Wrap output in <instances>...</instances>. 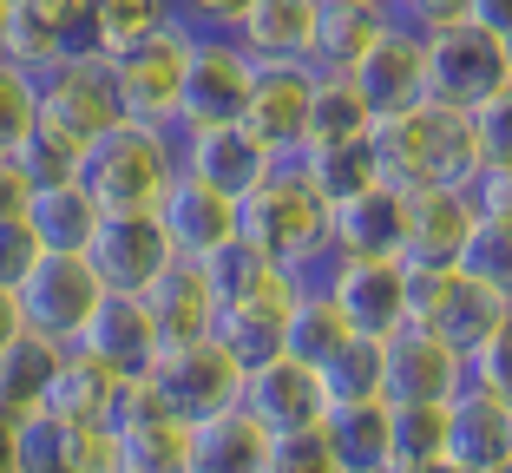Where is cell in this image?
<instances>
[{
	"label": "cell",
	"instance_id": "obj_9",
	"mask_svg": "<svg viewBox=\"0 0 512 473\" xmlns=\"http://www.w3.org/2000/svg\"><path fill=\"white\" fill-rule=\"evenodd\" d=\"M112 119H119V99H112V79H106V60H99V53L33 73V125L66 138L73 152H86Z\"/></svg>",
	"mask_w": 512,
	"mask_h": 473
},
{
	"label": "cell",
	"instance_id": "obj_39",
	"mask_svg": "<svg viewBox=\"0 0 512 473\" xmlns=\"http://www.w3.org/2000/svg\"><path fill=\"white\" fill-rule=\"evenodd\" d=\"M112 473H184V421H132L112 428Z\"/></svg>",
	"mask_w": 512,
	"mask_h": 473
},
{
	"label": "cell",
	"instance_id": "obj_7",
	"mask_svg": "<svg viewBox=\"0 0 512 473\" xmlns=\"http://www.w3.org/2000/svg\"><path fill=\"white\" fill-rule=\"evenodd\" d=\"M256 66L237 53L230 33H191L184 27V66H178V112L171 132H197V125H237L243 92H250Z\"/></svg>",
	"mask_w": 512,
	"mask_h": 473
},
{
	"label": "cell",
	"instance_id": "obj_13",
	"mask_svg": "<svg viewBox=\"0 0 512 473\" xmlns=\"http://www.w3.org/2000/svg\"><path fill=\"white\" fill-rule=\"evenodd\" d=\"M79 257L92 263V276L106 290H151V276L171 263V244L151 211H99Z\"/></svg>",
	"mask_w": 512,
	"mask_h": 473
},
{
	"label": "cell",
	"instance_id": "obj_29",
	"mask_svg": "<svg viewBox=\"0 0 512 473\" xmlns=\"http://www.w3.org/2000/svg\"><path fill=\"white\" fill-rule=\"evenodd\" d=\"M394 27L388 0H316V46H309V66H355L381 33Z\"/></svg>",
	"mask_w": 512,
	"mask_h": 473
},
{
	"label": "cell",
	"instance_id": "obj_50",
	"mask_svg": "<svg viewBox=\"0 0 512 473\" xmlns=\"http://www.w3.org/2000/svg\"><path fill=\"white\" fill-rule=\"evenodd\" d=\"M178 7V27H191V33H224L230 20L250 7V0H171Z\"/></svg>",
	"mask_w": 512,
	"mask_h": 473
},
{
	"label": "cell",
	"instance_id": "obj_19",
	"mask_svg": "<svg viewBox=\"0 0 512 473\" xmlns=\"http://www.w3.org/2000/svg\"><path fill=\"white\" fill-rule=\"evenodd\" d=\"M283 158H270L243 125H197V132H178V171H191L197 184H211L224 198H243L256 178H270Z\"/></svg>",
	"mask_w": 512,
	"mask_h": 473
},
{
	"label": "cell",
	"instance_id": "obj_18",
	"mask_svg": "<svg viewBox=\"0 0 512 473\" xmlns=\"http://www.w3.org/2000/svg\"><path fill=\"white\" fill-rule=\"evenodd\" d=\"M73 342L86 355H99L106 368H119V375H145L151 355L165 349V342H158V322H151V303L138 290H106Z\"/></svg>",
	"mask_w": 512,
	"mask_h": 473
},
{
	"label": "cell",
	"instance_id": "obj_15",
	"mask_svg": "<svg viewBox=\"0 0 512 473\" xmlns=\"http://www.w3.org/2000/svg\"><path fill=\"white\" fill-rule=\"evenodd\" d=\"M447 460L467 473L512 467V395L460 382L447 395Z\"/></svg>",
	"mask_w": 512,
	"mask_h": 473
},
{
	"label": "cell",
	"instance_id": "obj_38",
	"mask_svg": "<svg viewBox=\"0 0 512 473\" xmlns=\"http://www.w3.org/2000/svg\"><path fill=\"white\" fill-rule=\"evenodd\" d=\"M283 165H296V178L309 184L322 204L375 184V152H368V138H355V145H302L296 158H283Z\"/></svg>",
	"mask_w": 512,
	"mask_h": 473
},
{
	"label": "cell",
	"instance_id": "obj_41",
	"mask_svg": "<svg viewBox=\"0 0 512 473\" xmlns=\"http://www.w3.org/2000/svg\"><path fill=\"white\" fill-rule=\"evenodd\" d=\"M453 270L512 290V217H473L460 250H453Z\"/></svg>",
	"mask_w": 512,
	"mask_h": 473
},
{
	"label": "cell",
	"instance_id": "obj_47",
	"mask_svg": "<svg viewBox=\"0 0 512 473\" xmlns=\"http://www.w3.org/2000/svg\"><path fill=\"white\" fill-rule=\"evenodd\" d=\"M467 198L480 217H512V165H480L467 184Z\"/></svg>",
	"mask_w": 512,
	"mask_h": 473
},
{
	"label": "cell",
	"instance_id": "obj_52",
	"mask_svg": "<svg viewBox=\"0 0 512 473\" xmlns=\"http://www.w3.org/2000/svg\"><path fill=\"white\" fill-rule=\"evenodd\" d=\"M467 20L486 33H506L512 40V0H467Z\"/></svg>",
	"mask_w": 512,
	"mask_h": 473
},
{
	"label": "cell",
	"instance_id": "obj_27",
	"mask_svg": "<svg viewBox=\"0 0 512 473\" xmlns=\"http://www.w3.org/2000/svg\"><path fill=\"white\" fill-rule=\"evenodd\" d=\"M270 441L243 408H217L184 428V473H263Z\"/></svg>",
	"mask_w": 512,
	"mask_h": 473
},
{
	"label": "cell",
	"instance_id": "obj_32",
	"mask_svg": "<svg viewBox=\"0 0 512 473\" xmlns=\"http://www.w3.org/2000/svg\"><path fill=\"white\" fill-rule=\"evenodd\" d=\"M60 349H66V342L27 336V329L0 349V421H7V428H20L27 414H40L46 375H53V355H60Z\"/></svg>",
	"mask_w": 512,
	"mask_h": 473
},
{
	"label": "cell",
	"instance_id": "obj_57",
	"mask_svg": "<svg viewBox=\"0 0 512 473\" xmlns=\"http://www.w3.org/2000/svg\"><path fill=\"white\" fill-rule=\"evenodd\" d=\"M335 473H388V467H335Z\"/></svg>",
	"mask_w": 512,
	"mask_h": 473
},
{
	"label": "cell",
	"instance_id": "obj_12",
	"mask_svg": "<svg viewBox=\"0 0 512 473\" xmlns=\"http://www.w3.org/2000/svg\"><path fill=\"white\" fill-rule=\"evenodd\" d=\"M99 53V27H92V0H14L7 14V60L40 73L60 60H86Z\"/></svg>",
	"mask_w": 512,
	"mask_h": 473
},
{
	"label": "cell",
	"instance_id": "obj_37",
	"mask_svg": "<svg viewBox=\"0 0 512 473\" xmlns=\"http://www.w3.org/2000/svg\"><path fill=\"white\" fill-rule=\"evenodd\" d=\"M447 454V401H388V454L381 467L407 473Z\"/></svg>",
	"mask_w": 512,
	"mask_h": 473
},
{
	"label": "cell",
	"instance_id": "obj_8",
	"mask_svg": "<svg viewBox=\"0 0 512 473\" xmlns=\"http://www.w3.org/2000/svg\"><path fill=\"white\" fill-rule=\"evenodd\" d=\"M112 79V99H119V119H145V125H171L178 112V66H184V27H151L138 40L99 53Z\"/></svg>",
	"mask_w": 512,
	"mask_h": 473
},
{
	"label": "cell",
	"instance_id": "obj_23",
	"mask_svg": "<svg viewBox=\"0 0 512 473\" xmlns=\"http://www.w3.org/2000/svg\"><path fill=\"white\" fill-rule=\"evenodd\" d=\"M401 230L407 198L381 178L329 204V250H342V257H401Z\"/></svg>",
	"mask_w": 512,
	"mask_h": 473
},
{
	"label": "cell",
	"instance_id": "obj_24",
	"mask_svg": "<svg viewBox=\"0 0 512 473\" xmlns=\"http://www.w3.org/2000/svg\"><path fill=\"white\" fill-rule=\"evenodd\" d=\"M506 309H512V290H499V283H480V276H447V290L434 296V309L421 316V329H434L440 342H447L453 355H473L486 336H499L506 329Z\"/></svg>",
	"mask_w": 512,
	"mask_h": 473
},
{
	"label": "cell",
	"instance_id": "obj_21",
	"mask_svg": "<svg viewBox=\"0 0 512 473\" xmlns=\"http://www.w3.org/2000/svg\"><path fill=\"white\" fill-rule=\"evenodd\" d=\"M20 473H112V428L60 421V414H27L14 428Z\"/></svg>",
	"mask_w": 512,
	"mask_h": 473
},
{
	"label": "cell",
	"instance_id": "obj_36",
	"mask_svg": "<svg viewBox=\"0 0 512 473\" xmlns=\"http://www.w3.org/2000/svg\"><path fill=\"white\" fill-rule=\"evenodd\" d=\"M283 309L289 303H276V296L224 303L217 322H211V336L237 355V368H256V362H270V355H283Z\"/></svg>",
	"mask_w": 512,
	"mask_h": 473
},
{
	"label": "cell",
	"instance_id": "obj_16",
	"mask_svg": "<svg viewBox=\"0 0 512 473\" xmlns=\"http://www.w3.org/2000/svg\"><path fill=\"white\" fill-rule=\"evenodd\" d=\"M309 79H316V66H256V73H250V92H243L237 125L270 158H296L302 112H309Z\"/></svg>",
	"mask_w": 512,
	"mask_h": 473
},
{
	"label": "cell",
	"instance_id": "obj_1",
	"mask_svg": "<svg viewBox=\"0 0 512 473\" xmlns=\"http://www.w3.org/2000/svg\"><path fill=\"white\" fill-rule=\"evenodd\" d=\"M368 152H375V178L394 191H421V184H460L467 191L480 165H506L512 158V112L506 99L460 112L421 99L414 112L368 125Z\"/></svg>",
	"mask_w": 512,
	"mask_h": 473
},
{
	"label": "cell",
	"instance_id": "obj_14",
	"mask_svg": "<svg viewBox=\"0 0 512 473\" xmlns=\"http://www.w3.org/2000/svg\"><path fill=\"white\" fill-rule=\"evenodd\" d=\"M460 382H467V368L434 329L401 322L381 336V395L388 401H447Z\"/></svg>",
	"mask_w": 512,
	"mask_h": 473
},
{
	"label": "cell",
	"instance_id": "obj_5",
	"mask_svg": "<svg viewBox=\"0 0 512 473\" xmlns=\"http://www.w3.org/2000/svg\"><path fill=\"white\" fill-rule=\"evenodd\" d=\"M106 296V283L92 276V263L79 250H40L27 270L14 276V303H20V329L46 342H73L86 329L92 303Z\"/></svg>",
	"mask_w": 512,
	"mask_h": 473
},
{
	"label": "cell",
	"instance_id": "obj_49",
	"mask_svg": "<svg viewBox=\"0 0 512 473\" xmlns=\"http://www.w3.org/2000/svg\"><path fill=\"white\" fill-rule=\"evenodd\" d=\"M460 368H467L473 388H499V395H506V329H499V336H486L473 355H460Z\"/></svg>",
	"mask_w": 512,
	"mask_h": 473
},
{
	"label": "cell",
	"instance_id": "obj_6",
	"mask_svg": "<svg viewBox=\"0 0 512 473\" xmlns=\"http://www.w3.org/2000/svg\"><path fill=\"white\" fill-rule=\"evenodd\" d=\"M145 382L158 388L171 421L191 428V421H204V414H217V408H237L243 368L217 336H191V342H165V349L151 355Z\"/></svg>",
	"mask_w": 512,
	"mask_h": 473
},
{
	"label": "cell",
	"instance_id": "obj_22",
	"mask_svg": "<svg viewBox=\"0 0 512 473\" xmlns=\"http://www.w3.org/2000/svg\"><path fill=\"white\" fill-rule=\"evenodd\" d=\"M230 40L250 66H309L316 46V0H250L230 20Z\"/></svg>",
	"mask_w": 512,
	"mask_h": 473
},
{
	"label": "cell",
	"instance_id": "obj_56",
	"mask_svg": "<svg viewBox=\"0 0 512 473\" xmlns=\"http://www.w3.org/2000/svg\"><path fill=\"white\" fill-rule=\"evenodd\" d=\"M7 14H14V0H0V60H7Z\"/></svg>",
	"mask_w": 512,
	"mask_h": 473
},
{
	"label": "cell",
	"instance_id": "obj_25",
	"mask_svg": "<svg viewBox=\"0 0 512 473\" xmlns=\"http://www.w3.org/2000/svg\"><path fill=\"white\" fill-rule=\"evenodd\" d=\"M407 198V230H401V263H453L460 237L480 211L460 184H421V191H401Z\"/></svg>",
	"mask_w": 512,
	"mask_h": 473
},
{
	"label": "cell",
	"instance_id": "obj_35",
	"mask_svg": "<svg viewBox=\"0 0 512 473\" xmlns=\"http://www.w3.org/2000/svg\"><path fill=\"white\" fill-rule=\"evenodd\" d=\"M322 447H329L342 467H381L388 454V401H329L322 414Z\"/></svg>",
	"mask_w": 512,
	"mask_h": 473
},
{
	"label": "cell",
	"instance_id": "obj_28",
	"mask_svg": "<svg viewBox=\"0 0 512 473\" xmlns=\"http://www.w3.org/2000/svg\"><path fill=\"white\" fill-rule=\"evenodd\" d=\"M151 303V322H158V342H191V336H211L217 322V290L204 263L191 257H171L165 270L151 276V290H138Z\"/></svg>",
	"mask_w": 512,
	"mask_h": 473
},
{
	"label": "cell",
	"instance_id": "obj_40",
	"mask_svg": "<svg viewBox=\"0 0 512 473\" xmlns=\"http://www.w3.org/2000/svg\"><path fill=\"white\" fill-rule=\"evenodd\" d=\"M316 375H322V395L329 401H375L381 395V336H348L335 355L316 362Z\"/></svg>",
	"mask_w": 512,
	"mask_h": 473
},
{
	"label": "cell",
	"instance_id": "obj_45",
	"mask_svg": "<svg viewBox=\"0 0 512 473\" xmlns=\"http://www.w3.org/2000/svg\"><path fill=\"white\" fill-rule=\"evenodd\" d=\"M342 460L322 447V434H276L270 441V460H263V473H335Z\"/></svg>",
	"mask_w": 512,
	"mask_h": 473
},
{
	"label": "cell",
	"instance_id": "obj_44",
	"mask_svg": "<svg viewBox=\"0 0 512 473\" xmlns=\"http://www.w3.org/2000/svg\"><path fill=\"white\" fill-rule=\"evenodd\" d=\"M27 132H33V73L0 60V152H14Z\"/></svg>",
	"mask_w": 512,
	"mask_h": 473
},
{
	"label": "cell",
	"instance_id": "obj_55",
	"mask_svg": "<svg viewBox=\"0 0 512 473\" xmlns=\"http://www.w3.org/2000/svg\"><path fill=\"white\" fill-rule=\"evenodd\" d=\"M407 473H467V467H453V460L440 454V460H421V467H407Z\"/></svg>",
	"mask_w": 512,
	"mask_h": 473
},
{
	"label": "cell",
	"instance_id": "obj_17",
	"mask_svg": "<svg viewBox=\"0 0 512 473\" xmlns=\"http://www.w3.org/2000/svg\"><path fill=\"white\" fill-rule=\"evenodd\" d=\"M348 79H355V92L368 99V112H375V119H394V112H414V106L427 99V60H421V33L394 20V27H388V33H381V40L362 53V60L348 66Z\"/></svg>",
	"mask_w": 512,
	"mask_h": 473
},
{
	"label": "cell",
	"instance_id": "obj_46",
	"mask_svg": "<svg viewBox=\"0 0 512 473\" xmlns=\"http://www.w3.org/2000/svg\"><path fill=\"white\" fill-rule=\"evenodd\" d=\"M40 237H33V224L27 217H0V283H14L20 270H27L33 257H40Z\"/></svg>",
	"mask_w": 512,
	"mask_h": 473
},
{
	"label": "cell",
	"instance_id": "obj_4",
	"mask_svg": "<svg viewBox=\"0 0 512 473\" xmlns=\"http://www.w3.org/2000/svg\"><path fill=\"white\" fill-rule=\"evenodd\" d=\"M421 60H427V99L440 106H486V99H512V40L486 33L473 20H447V27L421 33Z\"/></svg>",
	"mask_w": 512,
	"mask_h": 473
},
{
	"label": "cell",
	"instance_id": "obj_54",
	"mask_svg": "<svg viewBox=\"0 0 512 473\" xmlns=\"http://www.w3.org/2000/svg\"><path fill=\"white\" fill-rule=\"evenodd\" d=\"M0 473H20V447H14V428L0 421Z\"/></svg>",
	"mask_w": 512,
	"mask_h": 473
},
{
	"label": "cell",
	"instance_id": "obj_34",
	"mask_svg": "<svg viewBox=\"0 0 512 473\" xmlns=\"http://www.w3.org/2000/svg\"><path fill=\"white\" fill-rule=\"evenodd\" d=\"M348 336H355V329H348L342 309L329 303V290H322V283H296V296H289V309H283V355L316 368L322 355H335Z\"/></svg>",
	"mask_w": 512,
	"mask_h": 473
},
{
	"label": "cell",
	"instance_id": "obj_48",
	"mask_svg": "<svg viewBox=\"0 0 512 473\" xmlns=\"http://www.w3.org/2000/svg\"><path fill=\"white\" fill-rule=\"evenodd\" d=\"M388 14L401 27L427 33V27H447V20H467V0H388Z\"/></svg>",
	"mask_w": 512,
	"mask_h": 473
},
{
	"label": "cell",
	"instance_id": "obj_43",
	"mask_svg": "<svg viewBox=\"0 0 512 473\" xmlns=\"http://www.w3.org/2000/svg\"><path fill=\"white\" fill-rule=\"evenodd\" d=\"M7 158H14L20 171H27L33 191H40V184H66V178H79V152L66 145V138H53L46 125H33V132L20 138V145H14Z\"/></svg>",
	"mask_w": 512,
	"mask_h": 473
},
{
	"label": "cell",
	"instance_id": "obj_30",
	"mask_svg": "<svg viewBox=\"0 0 512 473\" xmlns=\"http://www.w3.org/2000/svg\"><path fill=\"white\" fill-rule=\"evenodd\" d=\"M368 125H375V112H368V99L355 92V79H348L342 66H316V79H309V112H302V145H355V138H368Z\"/></svg>",
	"mask_w": 512,
	"mask_h": 473
},
{
	"label": "cell",
	"instance_id": "obj_31",
	"mask_svg": "<svg viewBox=\"0 0 512 473\" xmlns=\"http://www.w3.org/2000/svg\"><path fill=\"white\" fill-rule=\"evenodd\" d=\"M197 263H204V276H211L217 309H224V303H250V296H276V303H289V296H296V276H289L283 263H270L263 250H250L243 237L217 244L211 257H197Z\"/></svg>",
	"mask_w": 512,
	"mask_h": 473
},
{
	"label": "cell",
	"instance_id": "obj_2",
	"mask_svg": "<svg viewBox=\"0 0 512 473\" xmlns=\"http://www.w3.org/2000/svg\"><path fill=\"white\" fill-rule=\"evenodd\" d=\"M237 237L270 263H283L296 283H316L329 257V204L296 178V165H276L237 198Z\"/></svg>",
	"mask_w": 512,
	"mask_h": 473
},
{
	"label": "cell",
	"instance_id": "obj_10",
	"mask_svg": "<svg viewBox=\"0 0 512 473\" xmlns=\"http://www.w3.org/2000/svg\"><path fill=\"white\" fill-rule=\"evenodd\" d=\"M316 283L329 290V303L342 309V322L355 336H388L407 322V270L401 257H342L329 250L316 270Z\"/></svg>",
	"mask_w": 512,
	"mask_h": 473
},
{
	"label": "cell",
	"instance_id": "obj_53",
	"mask_svg": "<svg viewBox=\"0 0 512 473\" xmlns=\"http://www.w3.org/2000/svg\"><path fill=\"white\" fill-rule=\"evenodd\" d=\"M20 336V303H14V283H0V349Z\"/></svg>",
	"mask_w": 512,
	"mask_h": 473
},
{
	"label": "cell",
	"instance_id": "obj_3",
	"mask_svg": "<svg viewBox=\"0 0 512 473\" xmlns=\"http://www.w3.org/2000/svg\"><path fill=\"white\" fill-rule=\"evenodd\" d=\"M171 178H178V132L171 125L112 119L79 152V184L99 198V211H158Z\"/></svg>",
	"mask_w": 512,
	"mask_h": 473
},
{
	"label": "cell",
	"instance_id": "obj_20",
	"mask_svg": "<svg viewBox=\"0 0 512 473\" xmlns=\"http://www.w3.org/2000/svg\"><path fill=\"white\" fill-rule=\"evenodd\" d=\"M158 230H165L171 257H211L217 244H230L237 237V198H224V191H211V184H197L191 171H178L171 178V191L158 198Z\"/></svg>",
	"mask_w": 512,
	"mask_h": 473
},
{
	"label": "cell",
	"instance_id": "obj_51",
	"mask_svg": "<svg viewBox=\"0 0 512 473\" xmlns=\"http://www.w3.org/2000/svg\"><path fill=\"white\" fill-rule=\"evenodd\" d=\"M27 198H33V184H27V171H20L14 158L0 152V217H27Z\"/></svg>",
	"mask_w": 512,
	"mask_h": 473
},
{
	"label": "cell",
	"instance_id": "obj_42",
	"mask_svg": "<svg viewBox=\"0 0 512 473\" xmlns=\"http://www.w3.org/2000/svg\"><path fill=\"white\" fill-rule=\"evenodd\" d=\"M171 20H178V7H171V0H92L99 53H112V46L138 40V33H151V27H171Z\"/></svg>",
	"mask_w": 512,
	"mask_h": 473
},
{
	"label": "cell",
	"instance_id": "obj_33",
	"mask_svg": "<svg viewBox=\"0 0 512 473\" xmlns=\"http://www.w3.org/2000/svg\"><path fill=\"white\" fill-rule=\"evenodd\" d=\"M27 224H33V237H40L46 250H86L92 224H99V198H92L79 178L40 184V191L27 198Z\"/></svg>",
	"mask_w": 512,
	"mask_h": 473
},
{
	"label": "cell",
	"instance_id": "obj_26",
	"mask_svg": "<svg viewBox=\"0 0 512 473\" xmlns=\"http://www.w3.org/2000/svg\"><path fill=\"white\" fill-rule=\"evenodd\" d=\"M119 368H106L99 355H86L79 342H66L53 355V375H46L40 408L60 414V421H92V428H112V401H119Z\"/></svg>",
	"mask_w": 512,
	"mask_h": 473
},
{
	"label": "cell",
	"instance_id": "obj_11",
	"mask_svg": "<svg viewBox=\"0 0 512 473\" xmlns=\"http://www.w3.org/2000/svg\"><path fill=\"white\" fill-rule=\"evenodd\" d=\"M237 408L250 414L263 434H316L322 414H329V395H322V375L296 355H270V362L243 368Z\"/></svg>",
	"mask_w": 512,
	"mask_h": 473
}]
</instances>
